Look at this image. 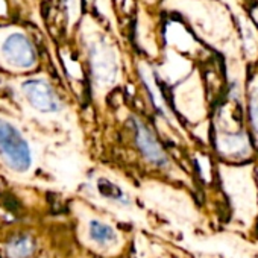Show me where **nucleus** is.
Returning a JSON list of instances; mask_svg holds the SVG:
<instances>
[{
    "mask_svg": "<svg viewBox=\"0 0 258 258\" xmlns=\"http://www.w3.org/2000/svg\"><path fill=\"white\" fill-rule=\"evenodd\" d=\"M0 66L11 72H29L37 66V50L25 31L0 29Z\"/></svg>",
    "mask_w": 258,
    "mask_h": 258,
    "instance_id": "nucleus-1",
    "label": "nucleus"
},
{
    "mask_svg": "<svg viewBox=\"0 0 258 258\" xmlns=\"http://www.w3.org/2000/svg\"><path fill=\"white\" fill-rule=\"evenodd\" d=\"M0 158L17 172L28 170L32 163L28 139L16 123L4 117H0Z\"/></svg>",
    "mask_w": 258,
    "mask_h": 258,
    "instance_id": "nucleus-2",
    "label": "nucleus"
},
{
    "mask_svg": "<svg viewBox=\"0 0 258 258\" xmlns=\"http://www.w3.org/2000/svg\"><path fill=\"white\" fill-rule=\"evenodd\" d=\"M22 96L38 114L53 115L62 109L55 88L44 78H31L22 84Z\"/></svg>",
    "mask_w": 258,
    "mask_h": 258,
    "instance_id": "nucleus-3",
    "label": "nucleus"
},
{
    "mask_svg": "<svg viewBox=\"0 0 258 258\" xmlns=\"http://www.w3.org/2000/svg\"><path fill=\"white\" fill-rule=\"evenodd\" d=\"M134 127H136V142H137V146L142 151V154L145 155V158L149 163L155 164L157 167H161V169L170 167L169 155L161 148V145L158 143L157 137L154 136V133L149 129V126H146L143 121L136 118L134 120Z\"/></svg>",
    "mask_w": 258,
    "mask_h": 258,
    "instance_id": "nucleus-4",
    "label": "nucleus"
},
{
    "mask_svg": "<svg viewBox=\"0 0 258 258\" xmlns=\"http://www.w3.org/2000/svg\"><path fill=\"white\" fill-rule=\"evenodd\" d=\"M91 58V70L96 79V85L102 87L114 81L117 75V61L109 47L102 43H96L90 50Z\"/></svg>",
    "mask_w": 258,
    "mask_h": 258,
    "instance_id": "nucleus-5",
    "label": "nucleus"
},
{
    "mask_svg": "<svg viewBox=\"0 0 258 258\" xmlns=\"http://www.w3.org/2000/svg\"><path fill=\"white\" fill-rule=\"evenodd\" d=\"M219 149L231 157L244 155L249 152V142L243 131H228L222 134V137H219Z\"/></svg>",
    "mask_w": 258,
    "mask_h": 258,
    "instance_id": "nucleus-6",
    "label": "nucleus"
},
{
    "mask_svg": "<svg viewBox=\"0 0 258 258\" xmlns=\"http://www.w3.org/2000/svg\"><path fill=\"white\" fill-rule=\"evenodd\" d=\"M91 237L102 243V244H108V243H112L115 240V232L111 226L105 225V223H100V222H93L91 223Z\"/></svg>",
    "mask_w": 258,
    "mask_h": 258,
    "instance_id": "nucleus-7",
    "label": "nucleus"
},
{
    "mask_svg": "<svg viewBox=\"0 0 258 258\" xmlns=\"http://www.w3.org/2000/svg\"><path fill=\"white\" fill-rule=\"evenodd\" d=\"M99 188H100L102 195H105L106 198H111V199H114V201H123V199H124L123 191H121L118 187H115L114 184H111L109 181L102 179V181L99 182Z\"/></svg>",
    "mask_w": 258,
    "mask_h": 258,
    "instance_id": "nucleus-8",
    "label": "nucleus"
},
{
    "mask_svg": "<svg viewBox=\"0 0 258 258\" xmlns=\"http://www.w3.org/2000/svg\"><path fill=\"white\" fill-rule=\"evenodd\" d=\"M249 114H250V121L255 134H258V90H253L250 96V103H249Z\"/></svg>",
    "mask_w": 258,
    "mask_h": 258,
    "instance_id": "nucleus-9",
    "label": "nucleus"
}]
</instances>
